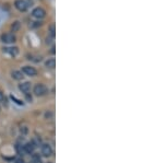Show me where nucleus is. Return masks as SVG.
I'll return each instance as SVG.
<instances>
[{"mask_svg": "<svg viewBox=\"0 0 164 163\" xmlns=\"http://www.w3.org/2000/svg\"><path fill=\"white\" fill-rule=\"evenodd\" d=\"M33 91H34V94H35V95L43 96V95H45V94L47 93L48 89L46 88V86L42 84V83H38V84H36V86H34Z\"/></svg>", "mask_w": 164, "mask_h": 163, "instance_id": "f257e3e1", "label": "nucleus"}, {"mask_svg": "<svg viewBox=\"0 0 164 163\" xmlns=\"http://www.w3.org/2000/svg\"><path fill=\"white\" fill-rule=\"evenodd\" d=\"M16 35L13 33H4L1 35V41L6 44H12L16 42Z\"/></svg>", "mask_w": 164, "mask_h": 163, "instance_id": "f03ea898", "label": "nucleus"}, {"mask_svg": "<svg viewBox=\"0 0 164 163\" xmlns=\"http://www.w3.org/2000/svg\"><path fill=\"white\" fill-rule=\"evenodd\" d=\"M32 16H34V18H36V19H43V18H45V16H46V11H45L43 8H35L33 11H32Z\"/></svg>", "mask_w": 164, "mask_h": 163, "instance_id": "7ed1b4c3", "label": "nucleus"}, {"mask_svg": "<svg viewBox=\"0 0 164 163\" xmlns=\"http://www.w3.org/2000/svg\"><path fill=\"white\" fill-rule=\"evenodd\" d=\"M14 6H16V8L19 11H21V12H24V11H26L28 8V4L26 1H24V0H16V2H14Z\"/></svg>", "mask_w": 164, "mask_h": 163, "instance_id": "20e7f679", "label": "nucleus"}, {"mask_svg": "<svg viewBox=\"0 0 164 163\" xmlns=\"http://www.w3.org/2000/svg\"><path fill=\"white\" fill-rule=\"evenodd\" d=\"M22 72L25 74L26 76H30V77H35L37 74V71L34 67H31V66H24L22 68Z\"/></svg>", "mask_w": 164, "mask_h": 163, "instance_id": "39448f33", "label": "nucleus"}, {"mask_svg": "<svg viewBox=\"0 0 164 163\" xmlns=\"http://www.w3.org/2000/svg\"><path fill=\"white\" fill-rule=\"evenodd\" d=\"M41 151H42V154H43L44 157H49V156H51V153H53V149H51V146L47 144H42Z\"/></svg>", "mask_w": 164, "mask_h": 163, "instance_id": "423d86ee", "label": "nucleus"}, {"mask_svg": "<svg viewBox=\"0 0 164 163\" xmlns=\"http://www.w3.org/2000/svg\"><path fill=\"white\" fill-rule=\"evenodd\" d=\"M3 53H7V54H9L10 56H16V55L19 54V48L18 47H3Z\"/></svg>", "mask_w": 164, "mask_h": 163, "instance_id": "0eeeda50", "label": "nucleus"}, {"mask_svg": "<svg viewBox=\"0 0 164 163\" xmlns=\"http://www.w3.org/2000/svg\"><path fill=\"white\" fill-rule=\"evenodd\" d=\"M19 89H20V91H22L23 93L28 94V93L31 91V83H30V82L21 83V84L19 86Z\"/></svg>", "mask_w": 164, "mask_h": 163, "instance_id": "6e6552de", "label": "nucleus"}, {"mask_svg": "<svg viewBox=\"0 0 164 163\" xmlns=\"http://www.w3.org/2000/svg\"><path fill=\"white\" fill-rule=\"evenodd\" d=\"M35 144L33 142V141H31V142H28V144H24V151H25V153H33L35 150Z\"/></svg>", "mask_w": 164, "mask_h": 163, "instance_id": "1a4fd4ad", "label": "nucleus"}, {"mask_svg": "<svg viewBox=\"0 0 164 163\" xmlns=\"http://www.w3.org/2000/svg\"><path fill=\"white\" fill-rule=\"evenodd\" d=\"M11 76H12L13 79H16V80H22L23 79V74L21 71H18V70H13L11 72Z\"/></svg>", "mask_w": 164, "mask_h": 163, "instance_id": "9d476101", "label": "nucleus"}, {"mask_svg": "<svg viewBox=\"0 0 164 163\" xmlns=\"http://www.w3.org/2000/svg\"><path fill=\"white\" fill-rule=\"evenodd\" d=\"M45 66L49 69H54L56 67V60H55V58H51V59H48L46 63H45Z\"/></svg>", "mask_w": 164, "mask_h": 163, "instance_id": "9b49d317", "label": "nucleus"}, {"mask_svg": "<svg viewBox=\"0 0 164 163\" xmlns=\"http://www.w3.org/2000/svg\"><path fill=\"white\" fill-rule=\"evenodd\" d=\"M20 28H21V23H20L19 21H14V22L11 24V31H12V32H18L20 30Z\"/></svg>", "mask_w": 164, "mask_h": 163, "instance_id": "f8f14e48", "label": "nucleus"}, {"mask_svg": "<svg viewBox=\"0 0 164 163\" xmlns=\"http://www.w3.org/2000/svg\"><path fill=\"white\" fill-rule=\"evenodd\" d=\"M49 33H51V36L54 39L55 37V25L54 24H51V26H49Z\"/></svg>", "mask_w": 164, "mask_h": 163, "instance_id": "ddd939ff", "label": "nucleus"}, {"mask_svg": "<svg viewBox=\"0 0 164 163\" xmlns=\"http://www.w3.org/2000/svg\"><path fill=\"white\" fill-rule=\"evenodd\" d=\"M33 162L34 163H41V158L37 154H33Z\"/></svg>", "mask_w": 164, "mask_h": 163, "instance_id": "4468645a", "label": "nucleus"}, {"mask_svg": "<svg viewBox=\"0 0 164 163\" xmlns=\"http://www.w3.org/2000/svg\"><path fill=\"white\" fill-rule=\"evenodd\" d=\"M16 163H24V160H23L22 158H18L16 160Z\"/></svg>", "mask_w": 164, "mask_h": 163, "instance_id": "2eb2a0df", "label": "nucleus"}, {"mask_svg": "<svg viewBox=\"0 0 164 163\" xmlns=\"http://www.w3.org/2000/svg\"><path fill=\"white\" fill-rule=\"evenodd\" d=\"M21 132H23V134H26V132H28V129H26L25 127H23L22 129H21Z\"/></svg>", "mask_w": 164, "mask_h": 163, "instance_id": "dca6fc26", "label": "nucleus"}, {"mask_svg": "<svg viewBox=\"0 0 164 163\" xmlns=\"http://www.w3.org/2000/svg\"><path fill=\"white\" fill-rule=\"evenodd\" d=\"M2 100H3V94H2V92L0 91V102H1Z\"/></svg>", "mask_w": 164, "mask_h": 163, "instance_id": "f3484780", "label": "nucleus"}, {"mask_svg": "<svg viewBox=\"0 0 164 163\" xmlns=\"http://www.w3.org/2000/svg\"><path fill=\"white\" fill-rule=\"evenodd\" d=\"M51 54H55V47H54V46H53V48H51Z\"/></svg>", "mask_w": 164, "mask_h": 163, "instance_id": "a211bd4d", "label": "nucleus"}, {"mask_svg": "<svg viewBox=\"0 0 164 163\" xmlns=\"http://www.w3.org/2000/svg\"><path fill=\"white\" fill-rule=\"evenodd\" d=\"M30 163H34V162H33V161H32V162H30Z\"/></svg>", "mask_w": 164, "mask_h": 163, "instance_id": "6ab92c4d", "label": "nucleus"}, {"mask_svg": "<svg viewBox=\"0 0 164 163\" xmlns=\"http://www.w3.org/2000/svg\"><path fill=\"white\" fill-rule=\"evenodd\" d=\"M48 163H51V162H48Z\"/></svg>", "mask_w": 164, "mask_h": 163, "instance_id": "aec40b11", "label": "nucleus"}]
</instances>
